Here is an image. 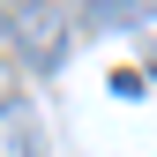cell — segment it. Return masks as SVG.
I'll use <instances>...</instances> for the list:
<instances>
[{"instance_id":"obj_1","label":"cell","mask_w":157,"mask_h":157,"mask_svg":"<svg viewBox=\"0 0 157 157\" xmlns=\"http://www.w3.org/2000/svg\"><path fill=\"white\" fill-rule=\"evenodd\" d=\"M0 37H15V52H23L30 75H60L67 67V23H60V8H45V0H23V8L0 23Z\"/></svg>"},{"instance_id":"obj_5","label":"cell","mask_w":157,"mask_h":157,"mask_svg":"<svg viewBox=\"0 0 157 157\" xmlns=\"http://www.w3.org/2000/svg\"><path fill=\"white\" fill-rule=\"evenodd\" d=\"M150 75H157V52H150Z\"/></svg>"},{"instance_id":"obj_4","label":"cell","mask_w":157,"mask_h":157,"mask_svg":"<svg viewBox=\"0 0 157 157\" xmlns=\"http://www.w3.org/2000/svg\"><path fill=\"white\" fill-rule=\"evenodd\" d=\"M112 97H142V75H135V67H112Z\"/></svg>"},{"instance_id":"obj_3","label":"cell","mask_w":157,"mask_h":157,"mask_svg":"<svg viewBox=\"0 0 157 157\" xmlns=\"http://www.w3.org/2000/svg\"><path fill=\"white\" fill-rule=\"evenodd\" d=\"M0 157H45V127H37L30 112H15V120H8V142H0Z\"/></svg>"},{"instance_id":"obj_2","label":"cell","mask_w":157,"mask_h":157,"mask_svg":"<svg viewBox=\"0 0 157 157\" xmlns=\"http://www.w3.org/2000/svg\"><path fill=\"white\" fill-rule=\"evenodd\" d=\"M82 15L97 30H135V23H157V0H90Z\"/></svg>"}]
</instances>
